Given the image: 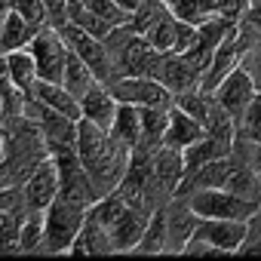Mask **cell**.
I'll list each match as a JSON object with an SVG mask.
<instances>
[{"instance_id":"obj_1","label":"cell","mask_w":261,"mask_h":261,"mask_svg":"<svg viewBox=\"0 0 261 261\" xmlns=\"http://www.w3.org/2000/svg\"><path fill=\"white\" fill-rule=\"evenodd\" d=\"M77 154L101 197L114 194L120 188V181L129 169V160H133V148L123 145L111 129L95 126L83 117L77 120Z\"/></svg>"},{"instance_id":"obj_2","label":"cell","mask_w":261,"mask_h":261,"mask_svg":"<svg viewBox=\"0 0 261 261\" xmlns=\"http://www.w3.org/2000/svg\"><path fill=\"white\" fill-rule=\"evenodd\" d=\"M86 212H89V206L59 194L53 200V206L43 212V252H49V255L71 252V246L86 221Z\"/></svg>"},{"instance_id":"obj_3","label":"cell","mask_w":261,"mask_h":261,"mask_svg":"<svg viewBox=\"0 0 261 261\" xmlns=\"http://www.w3.org/2000/svg\"><path fill=\"white\" fill-rule=\"evenodd\" d=\"M191 203V209L200 218H237V221H249L255 206L252 200H243L224 188H191L185 194H178Z\"/></svg>"},{"instance_id":"obj_4","label":"cell","mask_w":261,"mask_h":261,"mask_svg":"<svg viewBox=\"0 0 261 261\" xmlns=\"http://www.w3.org/2000/svg\"><path fill=\"white\" fill-rule=\"evenodd\" d=\"M28 49H31V56H34V62H37V74H40V80L62 83L65 65H68V59H71V46H68V40L62 37V31L53 28V25L40 28V31L31 37Z\"/></svg>"},{"instance_id":"obj_5","label":"cell","mask_w":261,"mask_h":261,"mask_svg":"<svg viewBox=\"0 0 261 261\" xmlns=\"http://www.w3.org/2000/svg\"><path fill=\"white\" fill-rule=\"evenodd\" d=\"M59 31H62V37L68 40L71 53H74L77 59H83V62L95 71V77H98L101 83H114V80H117L114 59H111V49L105 46V37H95V34H89V31L71 25V22L62 25Z\"/></svg>"},{"instance_id":"obj_6","label":"cell","mask_w":261,"mask_h":261,"mask_svg":"<svg viewBox=\"0 0 261 261\" xmlns=\"http://www.w3.org/2000/svg\"><path fill=\"white\" fill-rule=\"evenodd\" d=\"M117 101H129L136 108H172L175 95L151 74H133V77H117L108 83Z\"/></svg>"},{"instance_id":"obj_7","label":"cell","mask_w":261,"mask_h":261,"mask_svg":"<svg viewBox=\"0 0 261 261\" xmlns=\"http://www.w3.org/2000/svg\"><path fill=\"white\" fill-rule=\"evenodd\" d=\"M22 194V209L25 212H46L53 206V200L62 194V178H59V166L53 157H43L37 163V169L25 178V185L19 188Z\"/></svg>"},{"instance_id":"obj_8","label":"cell","mask_w":261,"mask_h":261,"mask_svg":"<svg viewBox=\"0 0 261 261\" xmlns=\"http://www.w3.org/2000/svg\"><path fill=\"white\" fill-rule=\"evenodd\" d=\"M215 98H218V105L233 117V123H240L243 120V114L249 111V105L255 101V95H258V86H255V80H252V74L240 65V68H233L215 89Z\"/></svg>"},{"instance_id":"obj_9","label":"cell","mask_w":261,"mask_h":261,"mask_svg":"<svg viewBox=\"0 0 261 261\" xmlns=\"http://www.w3.org/2000/svg\"><path fill=\"white\" fill-rule=\"evenodd\" d=\"M154 77H157V80H160L172 95H181V92H188V89L203 86V71H200V68H197L185 53H175V49L160 56Z\"/></svg>"},{"instance_id":"obj_10","label":"cell","mask_w":261,"mask_h":261,"mask_svg":"<svg viewBox=\"0 0 261 261\" xmlns=\"http://www.w3.org/2000/svg\"><path fill=\"white\" fill-rule=\"evenodd\" d=\"M163 212H166V252H169V255H178V252H185L188 240L194 237L200 215H197V212L191 209V203H188L185 197H178V194L163 203Z\"/></svg>"},{"instance_id":"obj_11","label":"cell","mask_w":261,"mask_h":261,"mask_svg":"<svg viewBox=\"0 0 261 261\" xmlns=\"http://www.w3.org/2000/svg\"><path fill=\"white\" fill-rule=\"evenodd\" d=\"M246 233H249V221H237V218H200L197 230H194V237H203L221 255L240 252Z\"/></svg>"},{"instance_id":"obj_12","label":"cell","mask_w":261,"mask_h":261,"mask_svg":"<svg viewBox=\"0 0 261 261\" xmlns=\"http://www.w3.org/2000/svg\"><path fill=\"white\" fill-rule=\"evenodd\" d=\"M117 95L111 92V86L108 83H95L83 98H80V111H83V120H89V123H95V126H105V129H111V123H114V114H117Z\"/></svg>"},{"instance_id":"obj_13","label":"cell","mask_w":261,"mask_h":261,"mask_svg":"<svg viewBox=\"0 0 261 261\" xmlns=\"http://www.w3.org/2000/svg\"><path fill=\"white\" fill-rule=\"evenodd\" d=\"M230 151H233V142L230 139H221V136H212V133L200 136L194 145H188L181 151V157H185V175L197 172L200 166H206V163H212L218 157H227Z\"/></svg>"},{"instance_id":"obj_14","label":"cell","mask_w":261,"mask_h":261,"mask_svg":"<svg viewBox=\"0 0 261 261\" xmlns=\"http://www.w3.org/2000/svg\"><path fill=\"white\" fill-rule=\"evenodd\" d=\"M200 136H206V126L191 117L188 111H181L178 105H172L169 111V126H166V136H163V145L166 148H175V151H185L188 145H194Z\"/></svg>"},{"instance_id":"obj_15","label":"cell","mask_w":261,"mask_h":261,"mask_svg":"<svg viewBox=\"0 0 261 261\" xmlns=\"http://www.w3.org/2000/svg\"><path fill=\"white\" fill-rule=\"evenodd\" d=\"M28 95L40 98L46 108H53L56 114H65V117H71V120H80V117H83V111H80V98H77L71 89H65L62 83L37 80V83H34V89H31Z\"/></svg>"},{"instance_id":"obj_16","label":"cell","mask_w":261,"mask_h":261,"mask_svg":"<svg viewBox=\"0 0 261 261\" xmlns=\"http://www.w3.org/2000/svg\"><path fill=\"white\" fill-rule=\"evenodd\" d=\"M114 252V243H111V233L86 212V221L71 246V255H111Z\"/></svg>"},{"instance_id":"obj_17","label":"cell","mask_w":261,"mask_h":261,"mask_svg":"<svg viewBox=\"0 0 261 261\" xmlns=\"http://www.w3.org/2000/svg\"><path fill=\"white\" fill-rule=\"evenodd\" d=\"M111 133L129 145V148H139L142 145V111L136 105H129V101H120L117 105V114H114V123H111Z\"/></svg>"},{"instance_id":"obj_18","label":"cell","mask_w":261,"mask_h":261,"mask_svg":"<svg viewBox=\"0 0 261 261\" xmlns=\"http://www.w3.org/2000/svg\"><path fill=\"white\" fill-rule=\"evenodd\" d=\"M4 62H7V71H10L13 83L28 95V92L34 89V83L40 80V74H37V62H34L31 49L25 46V49H16V53H7Z\"/></svg>"},{"instance_id":"obj_19","label":"cell","mask_w":261,"mask_h":261,"mask_svg":"<svg viewBox=\"0 0 261 261\" xmlns=\"http://www.w3.org/2000/svg\"><path fill=\"white\" fill-rule=\"evenodd\" d=\"M224 191H230V194H237L243 200H252V203L261 200V178H258V172L240 154H237V166H233L230 178L224 181Z\"/></svg>"},{"instance_id":"obj_20","label":"cell","mask_w":261,"mask_h":261,"mask_svg":"<svg viewBox=\"0 0 261 261\" xmlns=\"http://www.w3.org/2000/svg\"><path fill=\"white\" fill-rule=\"evenodd\" d=\"M34 34H37V31H34L19 13L10 10V16L4 19V25H0V56L16 53V49H25V46L31 43Z\"/></svg>"},{"instance_id":"obj_21","label":"cell","mask_w":261,"mask_h":261,"mask_svg":"<svg viewBox=\"0 0 261 261\" xmlns=\"http://www.w3.org/2000/svg\"><path fill=\"white\" fill-rule=\"evenodd\" d=\"M145 37H148V43L154 46V49H160V53H172L175 49V34H178V19L169 13V7L142 31Z\"/></svg>"},{"instance_id":"obj_22","label":"cell","mask_w":261,"mask_h":261,"mask_svg":"<svg viewBox=\"0 0 261 261\" xmlns=\"http://www.w3.org/2000/svg\"><path fill=\"white\" fill-rule=\"evenodd\" d=\"M95 83H98L95 71H92L83 59H77V56L71 53V59H68V65H65V74H62V86H65V89H71L77 98H83Z\"/></svg>"},{"instance_id":"obj_23","label":"cell","mask_w":261,"mask_h":261,"mask_svg":"<svg viewBox=\"0 0 261 261\" xmlns=\"http://www.w3.org/2000/svg\"><path fill=\"white\" fill-rule=\"evenodd\" d=\"M142 111V145L145 148H160L166 126H169V111L172 108H139Z\"/></svg>"},{"instance_id":"obj_24","label":"cell","mask_w":261,"mask_h":261,"mask_svg":"<svg viewBox=\"0 0 261 261\" xmlns=\"http://www.w3.org/2000/svg\"><path fill=\"white\" fill-rule=\"evenodd\" d=\"M136 252H142V255H160V252H166V212H163V206H157L154 215L148 218V227H145Z\"/></svg>"},{"instance_id":"obj_25","label":"cell","mask_w":261,"mask_h":261,"mask_svg":"<svg viewBox=\"0 0 261 261\" xmlns=\"http://www.w3.org/2000/svg\"><path fill=\"white\" fill-rule=\"evenodd\" d=\"M19 252H43V212H25L22 215Z\"/></svg>"},{"instance_id":"obj_26","label":"cell","mask_w":261,"mask_h":261,"mask_svg":"<svg viewBox=\"0 0 261 261\" xmlns=\"http://www.w3.org/2000/svg\"><path fill=\"white\" fill-rule=\"evenodd\" d=\"M22 215H25L22 206L7 209L4 215H0V255L19 252V227H22Z\"/></svg>"},{"instance_id":"obj_27","label":"cell","mask_w":261,"mask_h":261,"mask_svg":"<svg viewBox=\"0 0 261 261\" xmlns=\"http://www.w3.org/2000/svg\"><path fill=\"white\" fill-rule=\"evenodd\" d=\"M203 10L209 19H224V22H243L249 0H203Z\"/></svg>"},{"instance_id":"obj_28","label":"cell","mask_w":261,"mask_h":261,"mask_svg":"<svg viewBox=\"0 0 261 261\" xmlns=\"http://www.w3.org/2000/svg\"><path fill=\"white\" fill-rule=\"evenodd\" d=\"M10 10L19 13L34 31H40V28L49 25V10H46L43 0H10Z\"/></svg>"},{"instance_id":"obj_29","label":"cell","mask_w":261,"mask_h":261,"mask_svg":"<svg viewBox=\"0 0 261 261\" xmlns=\"http://www.w3.org/2000/svg\"><path fill=\"white\" fill-rule=\"evenodd\" d=\"M237 139H243V142H261V92L255 95V101L249 105V111L237 123Z\"/></svg>"},{"instance_id":"obj_30","label":"cell","mask_w":261,"mask_h":261,"mask_svg":"<svg viewBox=\"0 0 261 261\" xmlns=\"http://www.w3.org/2000/svg\"><path fill=\"white\" fill-rule=\"evenodd\" d=\"M166 7L178 22H188V25H203L209 19L203 10V0H166Z\"/></svg>"},{"instance_id":"obj_31","label":"cell","mask_w":261,"mask_h":261,"mask_svg":"<svg viewBox=\"0 0 261 261\" xmlns=\"http://www.w3.org/2000/svg\"><path fill=\"white\" fill-rule=\"evenodd\" d=\"M86 7L95 16H101L108 25H129V13H123L117 7V0H86Z\"/></svg>"},{"instance_id":"obj_32","label":"cell","mask_w":261,"mask_h":261,"mask_svg":"<svg viewBox=\"0 0 261 261\" xmlns=\"http://www.w3.org/2000/svg\"><path fill=\"white\" fill-rule=\"evenodd\" d=\"M237 255H261V200H258V206L249 218V233H246Z\"/></svg>"},{"instance_id":"obj_33","label":"cell","mask_w":261,"mask_h":261,"mask_svg":"<svg viewBox=\"0 0 261 261\" xmlns=\"http://www.w3.org/2000/svg\"><path fill=\"white\" fill-rule=\"evenodd\" d=\"M243 68L252 74V80H255V86H258V92H261V34L249 43V49H246V56H243Z\"/></svg>"},{"instance_id":"obj_34","label":"cell","mask_w":261,"mask_h":261,"mask_svg":"<svg viewBox=\"0 0 261 261\" xmlns=\"http://www.w3.org/2000/svg\"><path fill=\"white\" fill-rule=\"evenodd\" d=\"M233 151L258 172V178H261V142H243V139H233Z\"/></svg>"},{"instance_id":"obj_35","label":"cell","mask_w":261,"mask_h":261,"mask_svg":"<svg viewBox=\"0 0 261 261\" xmlns=\"http://www.w3.org/2000/svg\"><path fill=\"white\" fill-rule=\"evenodd\" d=\"M243 22H246L252 31H258V34H261V0H249V10H246Z\"/></svg>"},{"instance_id":"obj_36","label":"cell","mask_w":261,"mask_h":261,"mask_svg":"<svg viewBox=\"0 0 261 261\" xmlns=\"http://www.w3.org/2000/svg\"><path fill=\"white\" fill-rule=\"evenodd\" d=\"M16 206H22L19 188H16V191H0V209H16Z\"/></svg>"},{"instance_id":"obj_37","label":"cell","mask_w":261,"mask_h":261,"mask_svg":"<svg viewBox=\"0 0 261 261\" xmlns=\"http://www.w3.org/2000/svg\"><path fill=\"white\" fill-rule=\"evenodd\" d=\"M7 154H10V129L7 123H0V163L7 160Z\"/></svg>"},{"instance_id":"obj_38","label":"cell","mask_w":261,"mask_h":261,"mask_svg":"<svg viewBox=\"0 0 261 261\" xmlns=\"http://www.w3.org/2000/svg\"><path fill=\"white\" fill-rule=\"evenodd\" d=\"M142 4H145V0H117V7H120L123 13H129V19H133V13H136Z\"/></svg>"},{"instance_id":"obj_39","label":"cell","mask_w":261,"mask_h":261,"mask_svg":"<svg viewBox=\"0 0 261 261\" xmlns=\"http://www.w3.org/2000/svg\"><path fill=\"white\" fill-rule=\"evenodd\" d=\"M7 16H10V0H0V25H4Z\"/></svg>"},{"instance_id":"obj_40","label":"cell","mask_w":261,"mask_h":261,"mask_svg":"<svg viewBox=\"0 0 261 261\" xmlns=\"http://www.w3.org/2000/svg\"><path fill=\"white\" fill-rule=\"evenodd\" d=\"M4 212H7V209H0V215H4Z\"/></svg>"}]
</instances>
